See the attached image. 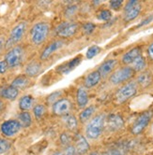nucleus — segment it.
<instances>
[{
  "instance_id": "f257e3e1",
  "label": "nucleus",
  "mask_w": 153,
  "mask_h": 155,
  "mask_svg": "<svg viewBox=\"0 0 153 155\" xmlns=\"http://www.w3.org/2000/svg\"><path fill=\"white\" fill-rule=\"evenodd\" d=\"M50 25L45 21H40L35 24L30 29V39L35 45H40L44 42L49 35Z\"/></svg>"
},
{
  "instance_id": "f03ea898",
  "label": "nucleus",
  "mask_w": 153,
  "mask_h": 155,
  "mask_svg": "<svg viewBox=\"0 0 153 155\" xmlns=\"http://www.w3.org/2000/svg\"><path fill=\"white\" fill-rule=\"evenodd\" d=\"M105 124V116L103 114H100L95 116L91 120H89V124L85 129V135L90 139H97L102 135Z\"/></svg>"
},
{
  "instance_id": "7ed1b4c3",
  "label": "nucleus",
  "mask_w": 153,
  "mask_h": 155,
  "mask_svg": "<svg viewBox=\"0 0 153 155\" xmlns=\"http://www.w3.org/2000/svg\"><path fill=\"white\" fill-rule=\"evenodd\" d=\"M137 93V84L135 82H129L119 88L116 94V100L117 103H124L130 98L134 96Z\"/></svg>"
},
{
  "instance_id": "20e7f679",
  "label": "nucleus",
  "mask_w": 153,
  "mask_h": 155,
  "mask_svg": "<svg viewBox=\"0 0 153 155\" xmlns=\"http://www.w3.org/2000/svg\"><path fill=\"white\" fill-rule=\"evenodd\" d=\"M24 58V50L21 46H15L10 49L5 55V62L8 66L10 68H13L18 66Z\"/></svg>"
},
{
  "instance_id": "39448f33",
  "label": "nucleus",
  "mask_w": 153,
  "mask_h": 155,
  "mask_svg": "<svg viewBox=\"0 0 153 155\" xmlns=\"http://www.w3.org/2000/svg\"><path fill=\"white\" fill-rule=\"evenodd\" d=\"M78 24L73 21H63L56 28V34L61 38H68L74 36L78 31Z\"/></svg>"
},
{
  "instance_id": "423d86ee",
  "label": "nucleus",
  "mask_w": 153,
  "mask_h": 155,
  "mask_svg": "<svg viewBox=\"0 0 153 155\" xmlns=\"http://www.w3.org/2000/svg\"><path fill=\"white\" fill-rule=\"evenodd\" d=\"M135 71L130 68V66H124V68H121L120 69L116 70L111 76H110V81L116 85L119 83L125 82L127 81H129L130 79L134 76Z\"/></svg>"
},
{
  "instance_id": "0eeeda50",
  "label": "nucleus",
  "mask_w": 153,
  "mask_h": 155,
  "mask_svg": "<svg viewBox=\"0 0 153 155\" xmlns=\"http://www.w3.org/2000/svg\"><path fill=\"white\" fill-rule=\"evenodd\" d=\"M26 30V23H19L10 31L9 37L6 42V48L14 46L23 38Z\"/></svg>"
},
{
  "instance_id": "6e6552de",
  "label": "nucleus",
  "mask_w": 153,
  "mask_h": 155,
  "mask_svg": "<svg viewBox=\"0 0 153 155\" xmlns=\"http://www.w3.org/2000/svg\"><path fill=\"white\" fill-rule=\"evenodd\" d=\"M23 128L18 120H8L1 124V133L8 137H12L16 136Z\"/></svg>"
},
{
  "instance_id": "1a4fd4ad",
  "label": "nucleus",
  "mask_w": 153,
  "mask_h": 155,
  "mask_svg": "<svg viewBox=\"0 0 153 155\" xmlns=\"http://www.w3.org/2000/svg\"><path fill=\"white\" fill-rule=\"evenodd\" d=\"M152 117V111H146L141 114L134 121L132 127V133L134 135H139L148 125Z\"/></svg>"
},
{
  "instance_id": "9d476101",
  "label": "nucleus",
  "mask_w": 153,
  "mask_h": 155,
  "mask_svg": "<svg viewBox=\"0 0 153 155\" xmlns=\"http://www.w3.org/2000/svg\"><path fill=\"white\" fill-rule=\"evenodd\" d=\"M124 21H130L134 20L141 12V4L136 0L129 1L124 8Z\"/></svg>"
},
{
  "instance_id": "9b49d317",
  "label": "nucleus",
  "mask_w": 153,
  "mask_h": 155,
  "mask_svg": "<svg viewBox=\"0 0 153 155\" xmlns=\"http://www.w3.org/2000/svg\"><path fill=\"white\" fill-rule=\"evenodd\" d=\"M71 108V103L68 98H61L53 105V113L57 116H65L69 114Z\"/></svg>"
},
{
  "instance_id": "f8f14e48",
  "label": "nucleus",
  "mask_w": 153,
  "mask_h": 155,
  "mask_svg": "<svg viewBox=\"0 0 153 155\" xmlns=\"http://www.w3.org/2000/svg\"><path fill=\"white\" fill-rule=\"evenodd\" d=\"M64 45H65V43L61 39H57V40H54V41L51 42L49 45L42 51V52L40 54V60H42V61L47 60L54 52L59 51Z\"/></svg>"
},
{
  "instance_id": "ddd939ff",
  "label": "nucleus",
  "mask_w": 153,
  "mask_h": 155,
  "mask_svg": "<svg viewBox=\"0 0 153 155\" xmlns=\"http://www.w3.org/2000/svg\"><path fill=\"white\" fill-rule=\"evenodd\" d=\"M81 62H82V55H78V56L72 58L69 62L59 65L57 68V71L60 72L61 74H68L77 68L81 64Z\"/></svg>"
},
{
  "instance_id": "4468645a",
  "label": "nucleus",
  "mask_w": 153,
  "mask_h": 155,
  "mask_svg": "<svg viewBox=\"0 0 153 155\" xmlns=\"http://www.w3.org/2000/svg\"><path fill=\"white\" fill-rule=\"evenodd\" d=\"M106 125L109 130L111 131H116L119 130L120 128H122L124 125V121L121 116H119L117 114H111L105 120Z\"/></svg>"
},
{
  "instance_id": "2eb2a0df",
  "label": "nucleus",
  "mask_w": 153,
  "mask_h": 155,
  "mask_svg": "<svg viewBox=\"0 0 153 155\" xmlns=\"http://www.w3.org/2000/svg\"><path fill=\"white\" fill-rule=\"evenodd\" d=\"M102 79V76L100 74V72L98 70H94L91 71L90 73H89L86 75V77L84 80V85L85 88L89 89V88H93L96 85H98V83L100 82Z\"/></svg>"
},
{
  "instance_id": "dca6fc26",
  "label": "nucleus",
  "mask_w": 153,
  "mask_h": 155,
  "mask_svg": "<svg viewBox=\"0 0 153 155\" xmlns=\"http://www.w3.org/2000/svg\"><path fill=\"white\" fill-rule=\"evenodd\" d=\"M75 150H76V153L83 155L85 152H87V150H89V144L87 142L86 138L82 136L81 134H77L75 136Z\"/></svg>"
},
{
  "instance_id": "f3484780",
  "label": "nucleus",
  "mask_w": 153,
  "mask_h": 155,
  "mask_svg": "<svg viewBox=\"0 0 153 155\" xmlns=\"http://www.w3.org/2000/svg\"><path fill=\"white\" fill-rule=\"evenodd\" d=\"M19 95V90L14 88L13 86H5L0 89V96L2 98H5L7 100L13 101Z\"/></svg>"
},
{
  "instance_id": "a211bd4d",
  "label": "nucleus",
  "mask_w": 153,
  "mask_h": 155,
  "mask_svg": "<svg viewBox=\"0 0 153 155\" xmlns=\"http://www.w3.org/2000/svg\"><path fill=\"white\" fill-rule=\"evenodd\" d=\"M116 64V60L115 59H109V60H106L105 62H103L99 68H98V71L100 72L101 76L102 77H106L110 74L113 69L115 68V66Z\"/></svg>"
},
{
  "instance_id": "6ab92c4d",
  "label": "nucleus",
  "mask_w": 153,
  "mask_h": 155,
  "mask_svg": "<svg viewBox=\"0 0 153 155\" xmlns=\"http://www.w3.org/2000/svg\"><path fill=\"white\" fill-rule=\"evenodd\" d=\"M141 56V48L140 47H135L132 50L127 51L122 57V63L125 64H132L134 61Z\"/></svg>"
},
{
  "instance_id": "aec40b11",
  "label": "nucleus",
  "mask_w": 153,
  "mask_h": 155,
  "mask_svg": "<svg viewBox=\"0 0 153 155\" xmlns=\"http://www.w3.org/2000/svg\"><path fill=\"white\" fill-rule=\"evenodd\" d=\"M34 97L30 95V94H26L24 95L20 98L19 100V108L22 110V111H28L29 109L32 108L34 105Z\"/></svg>"
},
{
  "instance_id": "412c9836",
  "label": "nucleus",
  "mask_w": 153,
  "mask_h": 155,
  "mask_svg": "<svg viewBox=\"0 0 153 155\" xmlns=\"http://www.w3.org/2000/svg\"><path fill=\"white\" fill-rule=\"evenodd\" d=\"M76 103L79 107H85L89 103V94L84 88H79L76 93Z\"/></svg>"
},
{
  "instance_id": "4be33fe9",
  "label": "nucleus",
  "mask_w": 153,
  "mask_h": 155,
  "mask_svg": "<svg viewBox=\"0 0 153 155\" xmlns=\"http://www.w3.org/2000/svg\"><path fill=\"white\" fill-rule=\"evenodd\" d=\"M41 70V65L38 62H31L26 66V75L27 77H36Z\"/></svg>"
},
{
  "instance_id": "5701e85b",
  "label": "nucleus",
  "mask_w": 153,
  "mask_h": 155,
  "mask_svg": "<svg viewBox=\"0 0 153 155\" xmlns=\"http://www.w3.org/2000/svg\"><path fill=\"white\" fill-rule=\"evenodd\" d=\"M29 84V79L26 75H20L16 77L15 79L12 81V86H13L16 89H24V88L27 87Z\"/></svg>"
},
{
  "instance_id": "b1692460",
  "label": "nucleus",
  "mask_w": 153,
  "mask_h": 155,
  "mask_svg": "<svg viewBox=\"0 0 153 155\" xmlns=\"http://www.w3.org/2000/svg\"><path fill=\"white\" fill-rule=\"evenodd\" d=\"M95 111H96V107L93 105L85 107V109L83 110V111L79 115V119L81 120V123H85V121L89 120L90 118L95 113Z\"/></svg>"
},
{
  "instance_id": "393cba45",
  "label": "nucleus",
  "mask_w": 153,
  "mask_h": 155,
  "mask_svg": "<svg viewBox=\"0 0 153 155\" xmlns=\"http://www.w3.org/2000/svg\"><path fill=\"white\" fill-rule=\"evenodd\" d=\"M18 120H19V123L21 124L22 127L27 128L32 124V117H31V115H30V113L28 111H22L18 115Z\"/></svg>"
},
{
  "instance_id": "a878e982",
  "label": "nucleus",
  "mask_w": 153,
  "mask_h": 155,
  "mask_svg": "<svg viewBox=\"0 0 153 155\" xmlns=\"http://www.w3.org/2000/svg\"><path fill=\"white\" fill-rule=\"evenodd\" d=\"M63 121H64L65 125H66L71 131H73L77 128V125H78L77 120H76L75 116H73L70 113L63 116Z\"/></svg>"
},
{
  "instance_id": "bb28decb",
  "label": "nucleus",
  "mask_w": 153,
  "mask_h": 155,
  "mask_svg": "<svg viewBox=\"0 0 153 155\" xmlns=\"http://www.w3.org/2000/svg\"><path fill=\"white\" fill-rule=\"evenodd\" d=\"M146 68V59L141 55L138 58H136L134 63L132 64V68L134 71H141Z\"/></svg>"
},
{
  "instance_id": "cd10ccee",
  "label": "nucleus",
  "mask_w": 153,
  "mask_h": 155,
  "mask_svg": "<svg viewBox=\"0 0 153 155\" xmlns=\"http://www.w3.org/2000/svg\"><path fill=\"white\" fill-rule=\"evenodd\" d=\"M101 51H102V48L101 47H99L98 45H93V46L89 47V50L86 51L85 57L87 59H92L95 56H97V55L99 54Z\"/></svg>"
},
{
  "instance_id": "c85d7f7f",
  "label": "nucleus",
  "mask_w": 153,
  "mask_h": 155,
  "mask_svg": "<svg viewBox=\"0 0 153 155\" xmlns=\"http://www.w3.org/2000/svg\"><path fill=\"white\" fill-rule=\"evenodd\" d=\"M33 113L37 120H40L46 113V107L43 105H36L33 107Z\"/></svg>"
},
{
  "instance_id": "c756f323",
  "label": "nucleus",
  "mask_w": 153,
  "mask_h": 155,
  "mask_svg": "<svg viewBox=\"0 0 153 155\" xmlns=\"http://www.w3.org/2000/svg\"><path fill=\"white\" fill-rule=\"evenodd\" d=\"M137 81H138V83L141 84L142 86H148L151 81V75L148 72H145L138 77Z\"/></svg>"
},
{
  "instance_id": "7c9ffc66",
  "label": "nucleus",
  "mask_w": 153,
  "mask_h": 155,
  "mask_svg": "<svg viewBox=\"0 0 153 155\" xmlns=\"http://www.w3.org/2000/svg\"><path fill=\"white\" fill-rule=\"evenodd\" d=\"M96 29V25L93 23H90V21H87V23H85L82 26V30L85 33V35H91L92 33L95 31Z\"/></svg>"
},
{
  "instance_id": "2f4dec72",
  "label": "nucleus",
  "mask_w": 153,
  "mask_h": 155,
  "mask_svg": "<svg viewBox=\"0 0 153 155\" xmlns=\"http://www.w3.org/2000/svg\"><path fill=\"white\" fill-rule=\"evenodd\" d=\"M61 94H62V93H61L60 91H57V92H54V93H52L50 95L47 96V99H46L47 103L50 104V105H54L57 101L59 100L58 98L60 97Z\"/></svg>"
},
{
  "instance_id": "473e14b6",
  "label": "nucleus",
  "mask_w": 153,
  "mask_h": 155,
  "mask_svg": "<svg viewBox=\"0 0 153 155\" xmlns=\"http://www.w3.org/2000/svg\"><path fill=\"white\" fill-rule=\"evenodd\" d=\"M9 149H10V143L8 140L0 137V154L7 152Z\"/></svg>"
},
{
  "instance_id": "72a5a7b5",
  "label": "nucleus",
  "mask_w": 153,
  "mask_h": 155,
  "mask_svg": "<svg viewBox=\"0 0 153 155\" xmlns=\"http://www.w3.org/2000/svg\"><path fill=\"white\" fill-rule=\"evenodd\" d=\"M77 9H78V7L76 6V5H70L66 8V9H65V15H66V17L70 18V17H72L73 15H75L76 12H77Z\"/></svg>"
},
{
  "instance_id": "f704fd0d",
  "label": "nucleus",
  "mask_w": 153,
  "mask_h": 155,
  "mask_svg": "<svg viewBox=\"0 0 153 155\" xmlns=\"http://www.w3.org/2000/svg\"><path fill=\"white\" fill-rule=\"evenodd\" d=\"M98 18L101 21H109L112 18V12L109 9H103L98 14Z\"/></svg>"
},
{
  "instance_id": "c9c22d12",
  "label": "nucleus",
  "mask_w": 153,
  "mask_h": 155,
  "mask_svg": "<svg viewBox=\"0 0 153 155\" xmlns=\"http://www.w3.org/2000/svg\"><path fill=\"white\" fill-rule=\"evenodd\" d=\"M76 154V150L75 147L70 145L68 146L63 152H61V155H75Z\"/></svg>"
},
{
  "instance_id": "e433bc0d",
  "label": "nucleus",
  "mask_w": 153,
  "mask_h": 155,
  "mask_svg": "<svg viewBox=\"0 0 153 155\" xmlns=\"http://www.w3.org/2000/svg\"><path fill=\"white\" fill-rule=\"evenodd\" d=\"M109 4H110V7L113 9L117 10V9L120 8V7L122 6L123 1H122V0H113V1H110V3H109Z\"/></svg>"
},
{
  "instance_id": "4c0bfd02",
  "label": "nucleus",
  "mask_w": 153,
  "mask_h": 155,
  "mask_svg": "<svg viewBox=\"0 0 153 155\" xmlns=\"http://www.w3.org/2000/svg\"><path fill=\"white\" fill-rule=\"evenodd\" d=\"M60 141L63 145H69L70 142H71V137L67 133H63V134L60 136Z\"/></svg>"
},
{
  "instance_id": "58836bf2",
  "label": "nucleus",
  "mask_w": 153,
  "mask_h": 155,
  "mask_svg": "<svg viewBox=\"0 0 153 155\" xmlns=\"http://www.w3.org/2000/svg\"><path fill=\"white\" fill-rule=\"evenodd\" d=\"M153 21V15H149V16H148L145 20H143L140 23V25H137V27H142V26H145V25H148V24H150L151 21Z\"/></svg>"
},
{
  "instance_id": "ea45409f",
  "label": "nucleus",
  "mask_w": 153,
  "mask_h": 155,
  "mask_svg": "<svg viewBox=\"0 0 153 155\" xmlns=\"http://www.w3.org/2000/svg\"><path fill=\"white\" fill-rule=\"evenodd\" d=\"M8 68H9V66H8L7 63L5 61L0 60V75L6 73V71L8 70Z\"/></svg>"
},
{
  "instance_id": "a19ab883",
  "label": "nucleus",
  "mask_w": 153,
  "mask_h": 155,
  "mask_svg": "<svg viewBox=\"0 0 153 155\" xmlns=\"http://www.w3.org/2000/svg\"><path fill=\"white\" fill-rule=\"evenodd\" d=\"M102 155H122V154H121V152H120L119 150H109V151H106V152L103 153Z\"/></svg>"
},
{
  "instance_id": "79ce46f5",
  "label": "nucleus",
  "mask_w": 153,
  "mask_h": 155,
  "mask_svg": "<svg viewBox=\"0 0 153 155\" xmlns=\"http://www.w3.org/2000/svg\"><path fill=\"white\" fill-rule=\"evenodd\" d=\"M148 56L150 57L151 60H153V43L150 44V46L148 49Z\"/></svg>"
},
{
  "instance_id": "37998d69",
  "label": "nucleus",
  "mask_w": 153,
  "mask_h": 155,
  "mask_svg": "<svg viewBox=\"0 0 153 155\" xmlns=\"http://www.w3.org/2000/svg\"><path fill=\"white\" fill-rule=\"evenodd\" d=\"M4 45L6 46V44L4 43V40H3L2 38H0V50H2V49H3Z\"/></svg>"
},
{
  "instance_id": "c03bdc74",
  "label": "nucleus",
  "mask_w": 153,
  "mask_h": 155,
  "mask_svg": "<svg viewBox=\"0 0 153 155\" xmlns=\"http://www.w3.org/2000/svg\"><path fill=\"white\" fill-rule=\"evenodd\" d=\"M3 107H4V103H3L2 100H0V111H1Z\"/></svg>"
},
{
  "instance_id": "a18cd8bd",
  "label": "nucleus",
  "mask_w": 153,
  "mask_h": 155,
  "mask_svg": "<svg viewBox=\"0 0 153 155\" xmlns=\"http://www.w3.org/2000/svg\"><path fill=\"white\" fill-rule=\"evenodd\" d=\"M89 155H99V154H98V152H92V153H90Z\"/></svg>"
},
{
  "instance_id": "49530a36",
  "label": "nucleus",
  "mask_w": 153,
  "mask_h": 155,
  "mask_svg": "<svg viewBox=\"0 0 153 155\" xmlns=\"http://www.w3.org/2000/svg\"><path fill=\"white\" fill-rule=\"evenodd\" d=\"M53 155H61V152H57V153H54Z\"/></svg>"
}]
</instances>
